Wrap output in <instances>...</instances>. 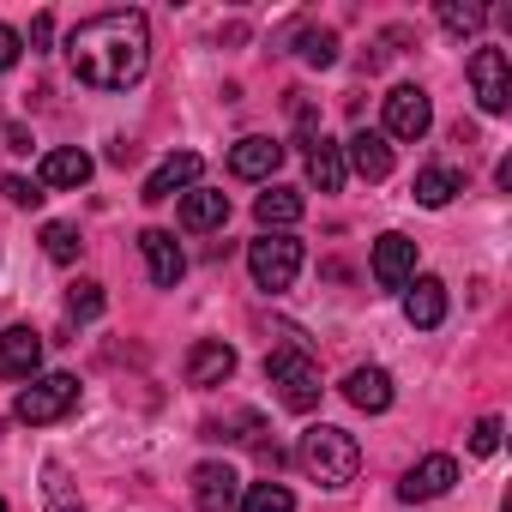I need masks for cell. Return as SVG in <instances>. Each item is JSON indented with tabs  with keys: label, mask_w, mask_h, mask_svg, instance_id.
Wrapping results in <instances>:
<instances>
[{
	"label": "cell",
	"mask_w": 512,
	"mask_h": 512,
	"mask_svg": "<svg viewBox=\"0 0 512 512\" xmlns=\"http://www.w3.org/2000/svg\"><path fill=\"white\" fill-rule=\"evenodd\" d=\"M73 404H79V380H73V374H37V380H25L13 416L31 422V428H43V422H61Z\"/></svg>",
	"instance_id": "obj_4"
},
{
	"label": "cell",
	"mask_w": 512,
	"mask_h": 512,
	"mask_svg": "<svg viewBox=\"0 0 512 512\" xmlns=\"http://www.w3.org/2000/svg\"><path fill=\"white\" fill-rule=\"evenodd\" d=\"M37 368H43V332L31 326L0 332V380H37Z\"/></svg>",
	"instance_id": "obj_9"
},
{
	"label": "cell",
	"mask_w": 512,
	"mask_h": 512,
	"mask_svg": "<svg viewBox=\"0 0 512 512\" xmlns=\"http://www.w3.org/2000/svg\"><path fill=\"white\" fill-rule=\"evenodd\" d=\"M67 314H73L79 326L97 320V314H103V284H97V278H79V284L67 290Z\"/></svg>",
	"instance_id": "obj_28"
},
{
	"label": "cell",
	"mask_w": 512,
	"mask_h": 512,
	"mask_svg": "<svg viewBox=\"0 0 512 512\" xmlns=\"http://www.w3.org/2000/svg\"><path fill=\"white\" fill-rule=\"evenodd\" d=\"M344 398H350L356 410L380 416V410H392V374H386V368H350V380H344Z\"/></svg>",
	"instance_id": "obj_19"
},
{
	"label": "cell",
	"mask_w": 512,
	"mask_h": 512,
	"mask_svg": "<svg viewBox=\"0 0 512 512\" xmlns=\"http://www.w3.org/2000/svg\"><path fill=\"white\" fill-rule=\"evenodd\" d=\"M247 272L260 290H290L296 272H302V241L296 235H260L247 247Z\"/></svg>",
	"instance_id": "obj_5"
},
{
	"label": "cell",
	"mask_w": 512,
	"mask_h": 512,
	"mask_svg": "<svg viewBox=\"0 0 512 512\" xmlns=\"http://www.w3.org/2000/svg\"><path fill=\"white\" fill-rule=\"evenodd\" d=\"M229 223V193H217V187H187L181 193V229H223Z\"/></svg>",
	"instance_id": "obj_18"
},
{
	"label": "cell",
	"mask_w": 512,
	"mask_h": 512,
	"mask_svg": "<svg viewBox=\"0 0 512 512\" xmlns=\"http://www.w3.org/2000/svg\"><path fill=\"white\" fill-rule=\"evenodd\" d=\"M193 506H199V512H235V506H241V476H235L229 464L205 458V464L193 470Z\"/></svg>",
	"instance_id": "obj_8"
},
{
	"label": "cell",
	"mask_w": 512,
	"mask_h": 512,
	"mask_svg": "<svg viewBox=\"0 0 512 512\" xmlns=\"http://www.w3.org/2000/svg\"><path fill=\"white\" fill-rule=\"evenodd\" d=\"M440 25H446L452 37H476V31L488 25V13L476 7V0H440Z\"/></svg>",
	"instance_id": "obj_25"
},
{
	"label": "cell",
	"mask_w": 512,
	"mask_h": 512,
	"mask_svg": "<svg viewBox=\"0 0 512 512\" xmlns=\"http://www.w3.org/2000/svg\"><path fill=\"white\" fill-rule=\"evenodd\" d=\"M344 151H350V157H344V169H356L362 181H386V175H392V145H386V133L356 127Z\"/></svg>",
	"instance_id": "obj_15"
},
{
	"label": "cell",
	"mask_w": 512,
	"mask_h": 512,
	"mask_svg": "<svg viewBox=\"0 0 512 512\" xmlns=\"http://www.w3.org/2000/svg\"><path fill=\"white\" fill-rule=\"evenodd\" d=\"M278 163H284V145H278V139H266V133H247V139L229 151V169H235L241 181H272V175H278Z\"/></svg>",
	"instance_id": "obj_14"
},
{
	"label": "cell",
	"mask_w": 512,
	"mask_h": 512,
	"mask_svg": "<svg viewBox=\"0 0 512 512\" xmlns=\"http://www.w3.org/2000/svg\"><path fill=\"white\" fill-rule=\"evenodd\" d=\"M199 169H205V157L199 151H175V157H163L157 169H151V181H145V205H163V199H175V193H187L193 181H199Z\"/></svg>",
	"instance_id": "obj_11"
},
{
	"label": "cell",
	"mask_w": 512,
	"mask_h": 512,
	"mask_svg": "<svg viewBox=\"0 0 512 512\" xmlns=\"http://www.w3.org/2000/svg\"><path fill=\"white\" fill-rule=\"evenodd\" d=\"M235 512H296V494L284 482H253V488H241Z\"/></svg>",
	"instance_id": "obj_24"
},
{
	"label": "cell",
	"mask_w": 512,
	"mask_h": 512,
	"mask_svg": "<svg viewBox=\"0 0 512 512\" xmlns=\"http://www.w3.org/2000/svg\"><path fill=\"white\" fill-rule=\"evenodd\" d=\"M253 217L266 223V235H284L290 223H302V193L296 187H266L260 199H253Z\"/></svg>",
	"instance_id": "obj_20"
},
{
	"label": "cell",
	"mask_w": 512,
	"mask_h": 512,
	"mask_svg": "<svg viewBox=\"0 0 512 512\" xmlns=\"http://www.w3.org/2000/svg\"><path fill=\"white\" fill-rule=\"evenodd\" d=\"M79 247H85V241H79L73 223H49V229H43V253H49L55 266H73V260H79Z\"/></svg>",
	"instance_id": "obj_27"
},
{
	"label": "cell",
	"mask_w": 512,
	"mask_h": 512,
	"mask_svg": "<svg viewBox=\"0 0 512 512\" xmlns=\"http://www.w3.org/2000/svg\"><path fill=\"white\" fill-rule=\"evenodd\" d=\"M91 169H97V163H91L85 151H49V157H43V187H85Z\"/></svg>",
	"instance_id": "obj_23"
},
{
	"label": "cell",
	"mask_w": 512,
	"mask_h": 512,
	"mask_svg": "<svg viewBox=\"0 0 512 512\" xmlns=\"http://www.w3.org/2000/svg\"><path fill=\"white\" fill-rule=\"evenodd\" d=\"M49 37H55V19H49V13H43V19H31V43H37V49H43V43H49Z\"/></svg>",
	"instance_id": "obj_33"
},
{
	"label": "cell",
	"mask_w": 512,
	"mask_h": 512,
	"mask_svg": "<svg viewBox=\"0 0 512 512\" xmlns=\"http://www.w3.org/2000/svg\"><path fill=\"white\" fill-rule=\"evenodd\" d=\"M0 145H7V151H19V157H25V151H31L37 139H31V127H19V121H13V127H0Z\"/></svg>",
	"instance_id": "obj_32"
},
{
	"label": "cell",
	"mask_w": 512,
	"mask_h": 512,
	"mask_svg": "<svg viewBox=\"0 0 512 512\" xmlns=\"http://www.w3.org/2000/svg\"><path fill=\"white\" fill-rule=\"evenodd\" d=\"M434 127V103L422 85H398L386 91V139H422Z\"/></svg>",
	"instance_id": "obj_7"
},
{
	"label": "cell",
	"mask_w": 512,
	"mask_h": 512,
	"mask_svg": "<svg viewBox=\"0 0 512 512\" xmlns=\"http://www.w3.org/2000/svg\"><path fill=\"white\" fill-rule=\"evenodd\" d=\"M458 193H464V175H458L452 163H428V169L416 175V205H428V211L452 205Z\"/></svg>",
	"instance_id": "obj_21"
},
{
	"label": "cell",
	"mask_w": 512,
	"mask_h": 512,
	"mask_svg": "<svg viewBox=\"0 0 512 512\" xmlns=\"http://www.w3.org/2000/svg\"><path fill=\"white\" fill-rule=\"evenodd\" d=\"M296 55H302L308 67H332V61H338V37L308 25V31H296Z\"/></svg>",
	"instance_id": "obj_26"
},
{
	"label": "cell",
	"mask_w": 512,
	"mask_h": 512,
	"mask_svg": "<svg viewBox=\"0 0 512 512\" xmlns=\"http://www.w3.org/2000/svg\"><path fill=\"white\" fill-rule=\"evenodd\" d=\"M73 79L91 91H127L151 67V25L145 13H97L67 37Z\"/></svg>",
	"instance_id": "obj_1"
},
{
	"label": "cell",
	"mask_w": 512,
	"mask_h": 512,
	"mask_svg": "<svg viewBox=\"0 0 512 512\" xmlns=\"http://www.w3.org/2000/svg\"><path fill=\"white\" fill-rule=\"evenodd\" d=\"M296 458H302V470H308L320 488H350L356 470H362V446H356L344 428H332V422L308 428L302 446H296Z\"/></svg>",
	"instance_id": "obj_2"
},
{
	"label": "cell",
	"mask_w": 512,
	"mask_h": 512,
	"mask_svg": "<svg viewBox=\"0 0 512 512\" xmlns=\"http://www.w3.org/2000/svg\"><path fill=\"white\" fill-rule=\"evenodd\" d=\"M266 380L278 386L284 410H296V416L314 410L320 392H326V386H320V362H314L308 350H272V356H266Z\"/></svg>",
	"instance_id": "obj_3"
},
{
	"label": "cell",
	"mask_w": 512,
	"mask_h": 512,
	"mask_svg": "<svg viewBox=\"0 0 512 512\" xmlns=\"http://www.w3.org/2000/svg\"><path fill=\"white\" fill-rule=\"evenodd\" d=\"M308 181H314L320 193H338V187H344V145H332L326 133L308 145Z\"/></svg>",
	"instance_id": "obj_22"
},
{
	"label": "cell",
	"mask_w": 512,
	"mask_h": 512,
	"mask_svg": "<svg viewBox=\"0 0 512 512\" xmlns=\"http://www.w3.org/2000/svg\"><path fill=\"white\" fill-rule=\"evenodd\" d=\"M452 482H458V458H452V452H428L422 464H410V470H404L398 494H404V500H440Z\"/></svg>",
	"instance_id": "obj_12"
},
{
	"label": "cell",
	"mask_w": 512,
	"mask_h": 512,
	"mask_svg": "<svg viewBox=\"0 0 512 512\" xmlns=\"http://www.w3.org/2000/svg\"><path fill=\"white\" fill-rule=\"evenodd\" d=\"M235 374V350L223 338H199L187 350V386H223Z\"/></svg>",
	"instance_id": "obj_17"
},
{
	"label": "cell",
	"mask_w": 512,
	"mask_h": 512,
	"mask_svg": "<svg viewBox=\"0 0 512 512\" xmlns=\"http://www.w3.org/2000/svg\"><path fill=\"white\" fill-rule=\"evenodd\" d=\"M0 193H7L19 211H31V205H43V181H25V175H7L0 181Z\"/></svg>",
	"instance_id": "obj_29"
},
{
	"label": "cell",
	"mask_w": 512,
	"mask_h": 512,
	"mask_svg": "<svg viewBox=\"0 0 512 512\" xmlns=\"http://www.w3.org/2000/svg\"><path fill=\"white\" fill-rule=\"evenodd\" d=\"M55 512H85V506H73V500H61V494H55Z\"/></svg>",
	"instance_id": "obj_34"
},
{
	"label": "cell",
	"mask_w": 512,
	"mask_h": 512,
	"mask_svg": "<svg viewBox=\"0 0 512 512\" xmlns=\"http://www.w3.org/2000/svg\"><path fill=\"white\" fill-rule=\"evenodd\" d=\"M404 320H410L416 332H434V326L446 320V284H440V278H410V284H404Z\"/></svg>",
	"instance_id": "obj_16"
},
{
	"label": "cell",
	"mask_w": 512,
	"mask_h": 512,
	"mask_svg": "<svg viewBox=\"0 0 512 512\" xmlns=\"http://www.w3.org/2000/svg\"><path fill=\"white\" fill-rule=\"evenodd\" d=\"M0 512H7V500H0Z\"/></svg>",
	"instance_id": "obj_35"
},
{
	"label": "cell",
	"mask_w": 512,
	"mask_h": 512,
	"mask_svg": "<svg viewBox=\"0 0 512 512\" xmlns=\"http://www.w3.org/2000/svg\"><path fill=\"white\" fill-rule=\"evenodd\" d=\"M470 91L488 115H506L512 109V61L500 49H476L470 55Z\"/></svg>",
	"instance_id": "obj_6"
},
{
	"label": "cell",
	"mask_w": 512,
	"mask_h": 512,
	"mask_svg": "<svg viewBox=\"0 0 512 512\" xmlns=\"http://www.w3.org/2000/svg\"><path fill=\"white\" fill-rule=\"evenodd\" d=\"M416 278V241L410 235H380L374 241V284L380 290H404Z\"/></svg>",
	"instance_id": "obj_13"
},
{
	"label": "cell",
	"mask_w": 512,
	"mask_h": 512,
	"mask_svg": "<svg viewBox=\"0 0 512 512\" xmlns=\"http://www.w3.org/2000/svg\"><path fill=\"white\" fill-rule=\"evenodd\" d=\"M19 55H25V37H19L13 25H0V73H13V67H19Z\"/></svg>",
	"instance_id": "obj_31"
},
{
	"label": "cell",
	"mask_w": 512,
	"mask_h": 512,
	"mask_svg": "<svg viewBox=\"0 0 512 512\" xmlns=\"http://www.w3.org/2000/svg\"><path fill=\"white\" fill-rule=\"evenodd\" d=\"M470 452H476V458H494V452H500V416H482V422L470 428Z\"/></svg>",
	"instance_id": "obj_30"
},
{
	"label": "cell",
	"mask_w": 512,
	"mask_h": 512,
	"mask_svg": "<svg viewBox=\"0 0 512 512\" xmlns=\"http://www.w3.org/2000/svg\"><path fill=\"white\" fill-rule=\"evenodd\" d=\"M139 253H145L157 290H175V284L187 278V253H181V241H175L169 229H145V235H139Z\"/></svg>",
	"instance_id": "obj_10"
}]
</instances>
